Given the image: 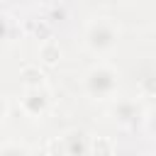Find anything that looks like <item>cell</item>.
Instances as JSON below:
<instances>
[{"label":"cell","mask_w":156,"mask_h":156,"mask_svg":"<svg viewBox=\"0 0 156 156\" xmlns=\"http://www.w3.org/2000/svg\"><path fill=\"white\" fill-rule=\"evenodd\" d=\"M46 149H49L51 156H63V141H58V139H51L46 144Z\"/></svg>","instance_id":"cell-8"},{"label":"cell","mask_w":156,"mask_h":156,"mask_svg":"<svg viewBox=\"0 0 156 156\" xmlns=\"http://www.w3.org/2000/svg\"><path fill=\"white\" fill-rule=\"evenodd\" d=\"M22 107L27 115L32 117H39L44 115V110L49 107V90L41 85V88H27L24 98H22Z\"/></svg>","instance_id":"cell-3"},{"label":"cell","mask_w":156,"mask_h":156,"mask_svg":"<svg viewBox=\"0 0 156 156\" xmlns=\"http://www.w3.org/2000/svg\"><path fill=\"white\" fill-rule=\"evenodd\" d=\"M85 85H88L90 95L107 98L117 88V71L110 68V66H95V68H90V73L85 78Z\"/></svg>","instance_id":"cell-2"},{"label":"cell","mask_w":156,"mask_h":156,"mask_svg":"<svg viewBox=\"0 0 156 156\" xmlns=\"http://www.w3.org/2000/svg\"><path fill=\"white\" fill-rule=\"evenodd\" d=\"M20 78L27 88H41L44 85V73L39 71V66H24L20 71Z\"/></svg>","instance_id":"cell-5"},{"label":"cell","mask_w":156,"mask_h":156,"mask_svg":"<svg viewBox=\"0 0 156 156\" xmlns=\"http://www.w3.org/2000/svg\"><path fill=\"white\" fill-rule=\"evenodd\" d=\"M39 58L46 63V66H56L58 58H61V46L51 39H46L41 46H39Z\"/></svg>","instance_id":"cell-4"},{"label":"cell","mask_w":156,"mask_h":156,"mask_svg":"<svg viewBox=\"0 0 156 156\" xmlns=\"http://www.w3.org/2000/svg\"><path fill=\"white\" fill-rule=\"evenodd\" d=\"M117 34H119V32H117V27H115L110 20L98 17V20H93V22L88 24V29H85V41H88V46H90L93 51H107V49L115 46Z\"/></svg>","instance_id":"cell-1"},{"label":"cell","mask_w":156,"mask_h":156,"mask_svg":"<svg viewBox=\"0 0 156 156\" xmlns=\"http://www.w3.org/2000/svg\"><path fill=\"white\" fill-rule=\"evenodd\" d=\"M0 156H27V151L22 146H5L0 151Z\"/></svg>","instance_id":"cell-9"},{"label":"cell","mask_w":156,"mask_h":156,"mask_svg":"<svg viewBox=\"0 0 156 156\" xmlns=\"http://www.w3.org/2000/svg\"><path fill=\"white\" fill-rule=\"evenodd\" d=\"M112 151H115V144H112L110 136H95L90 141V154L93 156H112Z\"/></svg>","instance_id":"cell-6"},{"label":"cell","mask_w":156,"mask_h":156,"mask_svg":"<svg viewBox=\"0 0 156 156\" xmlns=\"http://www.w3.org/2000/svg\"><path fill=\"white\" fill-rule=\"evenodd\" d=\"M34 34H37L39 39H49V37H51V24H46V22L34 24Z\"/></svg>","instance_id":"cell-7"}]
</instances>
